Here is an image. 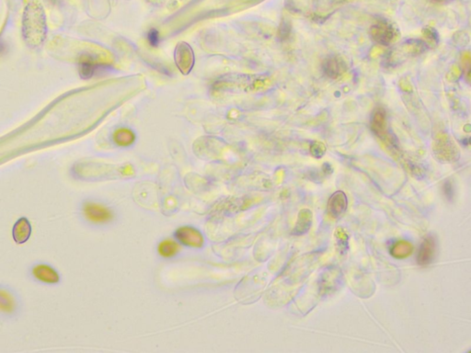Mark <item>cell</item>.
<instances>
[{
    "label": "cell",
    "instance_id": "obj_1",
    "mask_svg": "<svg viewBox=\"0 0 471 353\" xmlns=\"http://www.w3.org/2000/svg\"><path fill=\"white\" fill-rule=\"evenodd\" d=\"M82 213L85 218L93 224L102 225L114 219V212L104 204L95 202H86L82 206Z\"/></svg>",
    "mask_w": 471,
    "mask_h": 353
},
{
    "label": "cell",
    "instance_id": "obj_2",
    "mask_svg": "<svg viewBox=\"0 0 471 353\" xmlns=\"http://www.w3.org/2000/svg\"><path fill=\"white\" fill-rule=\"evenodd\" d=\"M398 34V30L390 22H376L370 29V35L374 42L384 46H389L394 43Z\"/></svg>",
    "mask_w": 471,
    "mask_h": 353
},
{
    "label": "cell",
    "instance_id": "obj_3",
    "mask_svg": "<svg viewBox=\"0 0 471 353\" xmlns=\"http://www.w3.org/2000/svg\"><path fill=\"white\" fill-rule=\"evenodd\" d=\"M175 237L180 244L194 248H201L205 244L204 235L200 231L188 225L179 227L175 232Z\"/></svg>",
    "mask_w": 471,
    "mask_h": 353
},
{
    "label": "cell",
    "instance_id": "obj_4",
    "mask_svg": "<svg viewBox=\"0 0 471 353\" xmlns=\"http://www.w3.org/2000/svg\"><path fill=\"white\" fill-rule=\"evenodd\" d=\"M322 69L327 76L330 78H338L346 72V62L340 55L332 54L324 60Z\"/></svg>",
    "mask_w": 471,
    "mask_h": 353
},
{
    "label": "cell",
    "instance_id": "obj_5",
    "mask_svg": "<svg viewBox=\"0 0 471 353\" xmlns=\"http://www.w3.org/2000/svg\"><path fill=\"white\" fill-rule=\"evenodd\" d=\"M32 273L33 277L41 283L46 284H55L59 283V274L54 268L47 264L35 265L32 270Z\"/></svg>",
    "mask_w": 471,
    "mask_h": 353
},
{
    "label": "cell",
    "instance_id": "obj_6",
    "mask_svg": "<svg viewBox=\"0 0 471 353\" xmlns=\"http://www.w3.org/2000/svg\"><path fill=\"white\" fill-rule=\"evenodd\" d=\"M436 252V242L433 235H428L427 237L423 241L419 254H418L417 261L421 266H426L433 262L435 257Z\"/></svg>",
    "mask_w": 471,
    "mask_h": 353
},
{
    "label": "cell",
    "instance_id": "obj_7",
    "mask_svg": "<svg viewBox=\"0 0 471 353\" xmlns=\"http://www.w3.org/2000/svg\"><path fill=\"white\" fill-rule=\"evenodd\" d=\"M348 200L345 193L338 191L331 195L328 203V211L333 218H340L345 214Z\"/></svg>",
    "mask_w": 471,
    "mask_h": 353
},
{
    "label": "cell",
    "instance_id": "obj_8",
    "mask_svg": "<svg viewBox=\"0 0 471 353\" xmlns=\"http://www.w3.org/2000/svg\"><path fill=\"white\" fill-rule=\"evenodd\" d=\"M371 129L379 137L384 138L388 132L387 113L383 108H376L371 117Z\"/></svg>",
    "mask_w": 471,
    "mask_h": 353
},
{
    "label": "cell",
    "instance_id": "obj_9",
    "mask_svg": "<svg viewBox=\"0 0 471 353\" xmlns=\"http://www.w3.org/2000/svg\"><path fill=\"white\" fill-rule=\"evenodd\" d=\"M31 235H32V225L30 221L25 217H22L18 220L13 226V230H12L13 239L17 244L25 243L30 238Z\"/></svg>",
    "mask_w": 471,
    "mask_h": 353
},
{
    "label": "cell",
    "instance_id": "obj_10",
    "mask_svg": "<svg viewBox=\"0 0 471 353\" xmlns=\"http://www.w3.org/2000/svg\"><path fill=\"white\" fill-rule=\"evenodd\" d=\"M313 220V214L309 209H302L298 214V222L293 231L296 235H303L309 232Z\"/></svg>",
    "mask_w": 471,
    "mask_h": 353
},
{
    "label": "cell",
    "instance_id": "obj_11",
    "mask_svg": "<svg viewBox=\"0 0 471 353\" xmlns=\"http://www.w3.org/2000/svg\"><path fill=\"white\" fill-rule=\"evenodd\" d=\"M16 300L9 290L0 287V313L11 315L16 310Z\"/></svg>",
    "mask_w": 471,
    "mask_h": 353
},
{
    "label": "cell",
    "instance_id": "obj_12",
    "mask_svg": "<svg viewBox=\"0 0 471 353\" xmlns=\"http://www.w3.org/2000/svg\"><path fill=\"white\" fill-rule=\"evenodd\" d=\"M180 246L179 243L171 238H166L157 245V253L164 258L173 257L179 253Z\"/></svg>",
    "mask_w": 471,
    "mask_h": 353
},
{
    "label": "cell",
    "instance_id": "obj_13",
    "mask_svg": "<svg viewBox=\"0 0 471 353\" xmlns=\"http://www.w3.org/2000/svg\"><path fill=\"white\" fill-rule=\"evenodd\" d=\"M413 246L410 242L401 240L396 242L390 249V253L396 258H405L412 255Z\"/></svg>",
    "mask_w": 471,
    "mask_h": 353
},
{
    "label": "cell",
    "instance_id": "obj_14",
    "mask_svg": "<svg viewBox=\"0 0 471 353\" xmlns=\"http://www.w3.org/2000/svg\"><path fill=\"white\" fill-rule=\"evenodd\" d=\"M114 141L116 145L122 147L129 146L135 142V135L130 131L123 129L117 131L116 134H114Z\"/></svg>",
    "mask_w": 471,
    "mask_h": 353
},
{
    "label": "cell",
    "instance_id": "obj_15",
    "mask_svg": "<svg viewBox=\"0 0 471 353\" xmlns=\"http://www.w3.org/2000/svg\"><path fill=\"white\" fill-rule=\"evenodd\" d=\"M334 235H335L336 245H337L338 251H340L341 254H345L349 248V244H348L349 235L341 227L336 229Z\"/></svg>",
    "mask_w": 471,
    "mask_h": 353
},
{
    "label": "cell",
    "instance_id": "obj_16",
    "mask_svg": "<svg viewBox=\"0 0 471 353\" xmlns=\"http://www.w3.org/2000/svg\"><path fill=\"white\" fill-rule=\"evenodd\" d=\"M325 145H322L321 143H319V142L312 143L311 147H310L311 154L314 157H317V158H320L321 156H323V155L325 154Z\"/></svg>",
    "mask_w": 471,
    "mask_h": 353
},
{
    "label": "cell",
    "instance_id": "obj_17",
    "mask_svg": "<svg viewBox=\"0 0 471 353\" xmlns=\"http://www.w3.org/2000/svg\"><path fill=\"white\" fill-rule=\"evenodd\" d=\"M147 41L149 44L153 46V47H156L157 46L159 43H160V37H159V33L157 32L156 29H151L148 33H147Z\"/></svg>",
    "mask_w": 471,
    "mask_h": 353
},
{
    "label": "cell",
    "instance_id": "obj_18",
    "mask_svg": "<svg viewBox=\"0 0 471 353\" xmlns=\"http://www.w3.org/2000/svg\"><path fill=\"white\" fill-rule=\"evenodd\" d=\"M423 35L427 38L428 40L432 41L434 43H438L439 35L435 29L431 27L424 28L423 30Z\"/></svg>",
    "mask_w": 471,
    "mask_h": 353
},
{
    "label": "cell",
    "instance_id": "obj_19",
    "mask_svg": "<svg viewBox=\"0 0 471 353\" xmlns=\"http://www.w3.org/2000/svg\"><path fill=\"white\" fill-rule=\"evenodd\" d=\"M444 194L446 195L447 199H448V200H452L453 197H454L455 193H454V189H453V186H452V183H451L449 181H447V182L444 183Z\"/></svg>",
    "mask_w": 471,
    "mask_h": 353
},
{
    "label": "cell",
    "instance_id": "obj_20",
    "mask_svg": "<svg viewBox=\"0 0 471 353\" xmlns=\"http://www.w3.org/2000/svg\"><path fill=\"white\" fill-rule=\"evenodd\" d=\"M290 32V27L287 22H282V26L280 28V36L282 39H287Z\"/></svg>",
    "mask_w": 471,
    "mask_h": 353
},
{
    "label": "cell",
    "instance_id": "obj_21",
    "mask_svg": "<svg viewBox=\"0 0 471 353\" xmlns=\"http://www.w3.org/2000/svg\"><path fill=\"white\" fill-rule=\"evenodd\" d=\"M430 1L433 2V3H435V4H444V3H448L452 0H430Z\"/></svg>",
    "mask_w": 471,
    "mask_h": 353
}]
</instances>
